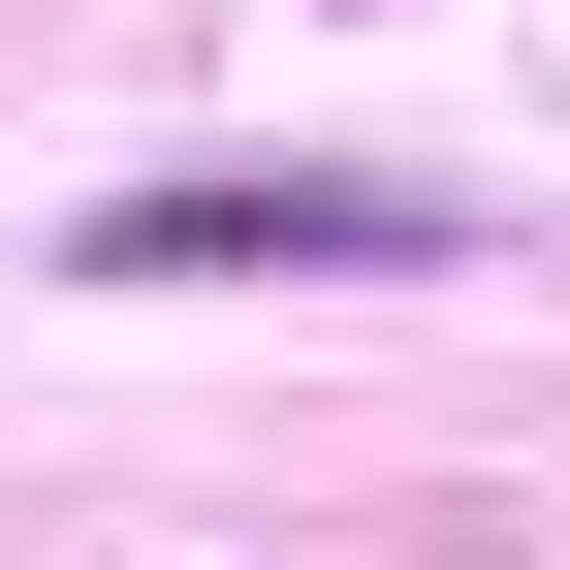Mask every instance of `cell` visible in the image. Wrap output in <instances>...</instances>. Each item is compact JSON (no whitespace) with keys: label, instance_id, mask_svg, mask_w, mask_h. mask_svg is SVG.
Wrapping results in <instances>:
<instances>
[{"label":"cell","instance_id":"obj_1","mask_svg":"<svg viewBox=\"0 0 570 570\" xmlns=\"http://www.w3.org/2000/svg\"><path fill=\"white\" fill-rule=\"evenodd\" d=\"M412 254H475L444 159H159L63 223V285H412Z\"/></svg>","mask_w":570,"mask_h":570}]
</instances>
